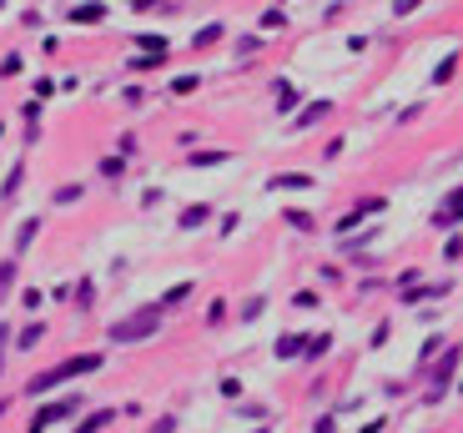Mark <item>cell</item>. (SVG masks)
I'll return each instance as SVG.
<instances>
[{"label": "cell", "mask_w": 463, "mask_h": 433, "mask_svg": "<svg viewBox=\"0 0 463 433\" xmlns=\"http://www.w3.org/2000/svg\"><path fill=\"white\" fill-rule=\"evenodd\" d=\"M161 322H166L161 302H146V308H131L126 317L111 322V328H106V343H111V348H136V343H152V338L161 333Z\"/></svg>", "instance_id": "6da1fadb"}, {"label": "cell", "mask_w": 463, "mask_h": 433, "mask_svg": "<svg viewBox=\"0 0 463 433\" xmlns=\"http://www.w3.org/2000/svg\"><path fill=\"white\" fill-rule=\"evenodd\" d=\"M81 408H86V398L81 393H66V398H51V403H40L35 414H31V423H26V433H46V428H56V423H71Z\"/></svg>", "instance_id": "7a4b0ae2"}, {"label": "cell", "mask_w": 463, "mask_h": 433, "mask_svg": "<svg viewBox=\"0 0 463 433\" xmlns=\"http://www.w3.org/2000/svg\"><path fill=\"white\" fill-rule=\"evenodd\" d=\"M458 363H463V348H458V343H448V348H444V358L433 363V388H428V403H438V398L448 393V383H453V373H458Z\"/></svg>", "instance_id": "3957f363"}, {"label": "cell", "mask_w": 463, "mask_h": 433, "mask_svg": "<svg viewBox=\"0 0 463 433\" xmlns=\"http://www.w3.org/2000/svg\"><path fill=\"white\" fill-rule=\"evenodd\" d=\"M428 222H433L438 232H453V227L463 222V182H458V187L448 191V197H444V207H438V212L428 216Z\"/></svg>", "instance_id": "277c9868"}, {"label": "cell", "mask_w": 463, "mask_h": 433, "mask_svg": "<svg viewBox=\"0 0 463 433\" xmlns=\"http://www.w3.org/2000/svg\"><path fill=\"white\" fill-rule=\"evenodd\" d=\"M272 101H277V106H272V111H277V116H298V106H302V96H298V86H292L287 76H277V81H272Z\"/></svg>", "instance_id": "5b68a950"}, {"label": "cell", "mask_w": 463, "mask_h": 433, "mask_svg": "<svg viewBox=\"0 0 463 433\" xmlns=\"http://www.w3.org/2000/svg\"><path fill=\"white\" fill-rule=\"evenodd\" d=\"M327 116H332V101H327V96H318V101H307L302 111L292 116V132H312V126H323Z\"/></svg>", "instance_id": "8992f818"}, {"label": "cell", "mask_w": 463, "mask_h": 433, "mask_svg": "<svg viewBox=\"0 0 463 433\" xmlns=\"http://www.w3.org/2000/svg\"><path fill=\"white\" fill-rule=\"evenodd\" d=\"M312 171H272L267 177V191H312Z\"/></svg>", "instance_id": "52a82bcc"}, {"label": "cell", "mask_w": 463, "mask_h": 433, "mask_svg": "<svg viewBox=\"0 0 463 433\" xmlns=\"http://www.w3.org/2000/svg\"><path fill=\"white\" fill-rule=\"evenodd\" d=\"M232 162V151L227 146H206V151H186V166H197V171H212V166H227Z\"/></svg>", "instance_id": "ba28073f"}, {"label": "cell", "mask_w": 463, "mask_h": 433, "mask_svg": "<svg viewBox=\"0 0 463 433\" xmlns=\"http://www.w3.org/2000/svg\"><path fill=\"white\" fill-rule=\"evenodd\" d=\"M20 182H26V157H15L10 171H6V182H0V207H10L20 197Z\"/></svg>", "instance_id": "9c48e42d"}, {"label": "cell", "mask_w": 463, "mask_h": 433, "mask_svg": "<svg viewBox=\"0 0 463 433\" xmlns=\"http://www.w3.org/2000/svg\"><path fill=\"white\" fill-rule=\"evenodd\" d=\"M206 222H212V207H206V202H192V207L177 212V227H181V232H202Z\"/></svg>", "instance_id": "30bf717a"}, {"label": "cell", "mask_w": 463, "mask_h": 433, "mask_svg": "<svg viewBox=\"0 0 463 433\" xmlns=\"http://www.w3.org/2000/svg\"><path fill=\"white\" fill-rule=\"evenodd\" d=\"M40 227H46V222H40V216H26V222L15 227V242H10V257H26V252H31V242H35V237H40Z\"/></svg>", "instance_id": "8fae6325"}, {"label": "cell", "mask_w": 463, "mask_h": 433, "mask_svg": "<svg viewBox=\"0 0 463 433\" xmlns=\"http://www.w3.org/2000/svg\"><path fill=\"white\" fill-rule=\"evenodd\" d=\"M116 418H121V408H91V414L81 418V423H76L71 433H101V428H111Z\"/></svg>", "instance_id": "7c38bea8"}, {"label": "cell", "mask_w": 463, "mask_h": 433, "mask_svg": "<svg viewBox=\"0 0 463 433\" xmlns=\"http://www.w3.org/2000/svg\"><path fill=\"white\" fill-rule=\"evenodd\" d=\"M302 353H307V338H298V333H282L277 348H272V358H277V363H298Z\"/></svg>", "instance_id": "4fadbf2b"}, {"label": "cell", "mask_w": 463, "mask_h": 433, "mask_svg": "<svg viewBox=\"0 0 463 433\" xmlns=\"http://www.w3.org/2000/svg\"><path fill=\"white\" fill-rule=\"evenodd\" d=\"M428 297H448V283H418V288H408L403 297V308H418V302H428Z\"/></svg>", "instance_id": "5bb4252c"}, {"label": "cell", "mask_w": 463, "mask_h": 433, "mask_svg": "<svg viewBox=\"0 0 463 433\" xmlns=\"http://www.w3.org/2000/svg\"><path fill=\"white\" fill-rule=\"evenodd\" d=\"M222 36H227V26H222V20H206L202 31H192V40H186V46H192V51H206V46H217Z\"/></svg>", "instance_id": "9a60e30c"}, {"label": "cell", "mask_w": 463, "mask_h": 433, "mask_svg": "<svg viewBox=\"0 0 463 433\" xmlns=\"http://www.w3.org/2000/svg\"><path fill=\"white\" fill-rule=\"evenodd\" d=\"M66 20L71 26H101V20H106V6H66Z\"/></svg>", "instance_id": "2e32d148"}, {"label": "cell", "mask_w": 463, "mask_h": 433, "mask_svg": "<svg viewBox=\"0 0 463 433\" xmlns=\"http://www.w3.org/2000/svg\"><path fill=\"white\" fill-rule=\"evenodd\" d=\"M192 292H197V283H172L156 302H161V313H172V308H181V302H192Z\"/></svg>", "instance_id": "e0dca14e"}, {"label": "cell", "mask_w": 463, "mask_h": 433, "mask_svg": "<svg viewBox=\"0 0 463 433\" xmlns=\"http://www.w3.org/2000/svg\"><path fill=\"white\" fill-rule=\"evenodd\" d=\"M40 343H46V322H35V317H31L26 328L15 333V348H20V353H31V348H40Z\"/></svg>", "instance_id": "ac0fdd59"}, {"label": "cell", "mask_w": 463, "mask_h": 433, "mask_svg": "<svg viewBox=\"0 0 463 433\" xmlns=\"http://www.w3.org/2000/svg\"><path fill=\"white\" fill-rule=\"evenodd\" d=\"M81 197H86V187H81V182H60V187L51 191V202H56V207H76Z\"/></svg>", "instance_id": "d6986e66"}, {"label": "cell", "mask_w": 463, "mask_h": 433, "mask_svg": "<svg viewBox=\"0 0 463 433\" xmlns=\"http://www.w3.org/2000/svg\"><path fill=\"white\" fill-rule=\"evenodd\" d=\"M357 227H363V212H357V207H352V212H343L338 222H332V232H338V242H348V237H357Z\"/></svg>", "instance_id": "ffe728a7"}, {"label": "cell", "mask_w": 463, "mask_h": 433, "mask_svg": "<svg viewBox=\"0 0 463 433\" xmlns=\"http://www.w3.org/2000/svg\"><path fill=\"white\" fill-rule=\"evenodd\" d=\"M262 313H267V292H252L242 308H237V322H257Z\"/></svg>", "instance_id": "44dd1931"}, {"label": "cell", "mask_w": 463, "mask_h": 433, "mask_svg": "<svg viewBox=\"0 0 463 433\" xmlns=\"http://www.w3.org/2000/svg\"><path fill=\"white\" fill-rule=\"evenodd\" d=\"M332 353V333H318V338H307V353H302V363H323Z\"/></svg>", "instance_id": "7402d4cb"}, {"label": "cell", "mask_w": 463, "mask_h": 433, "mask_svg": "<svg viewBox=\"0 0 463 433\" xmlns=\"http://www.w3.org/2000/svg\"><path fill=\"white\" fill-rule=\"evenodd\" d=\"M96 308V283L91 277H76V313H91Z\"/></svg>", "instance_id": "603a6c76"}, {"label": "cell", "mask_w": 463, "mask_h": 433, "mask_svg": "<svg viewBox=\"0 0 463 433\" xmlns=\"http://www.w3.org/2000/svg\"><path fill=\"white\" fill-rule=\"evenodd\" d=\"M257 26H262L267 36H272V31H287V10H282V6H267V10L257 15Z\"/></svg>", "instance_id": "cb8c5ba5"}, {"label": "cell", "mask_w": 463, "mask_h": 433, "mask_svg": "<svg viewBox=\"0 0 463 433\" xmlns=\"http://www.w3.org/2000/svg\"><path fill=\"white\" fill-rule=\"evenodd\" d=\"M237 418H247V423L262 428V423H272V408L267 403H237Z\"/></svg>", "instance_id": "d4e9b609"}, {"label": "cell", "mask_w": 463, "mask_h": 433, "mask_svg": "<svg viewBox=\"0 0 463 433\" xmlns=\"http://www.w3.org/2000/svg\"><path fill=\"white\" fill-rule=\"evenodd\" d=\"M156 66H166V56H146V51H136L131 61H126V71H136V76H146V71H156Z\"/></svg>", "instance_id": "484cf974"}, {"label": "cell", "mask_w": 463, "mask_h": 433, "mask_svg": "<svg viewBox=\"0 0 463 433\" xmlns=\"http://www.w3.org/2000/svg\"><path fill=\"white\" fill-rule=\"evenodd\" d=\"M282 222H287L292 232H312V227H318V222H312V216H307L302 207H287V212H282Z\"/></svg>", "instance_id": "4316f807"}, {"label": "cell", "mask_w": 463, "mask_h": 433, "mask_svg": "<svg viewBox=\"0 0 463 433\" xmlns=\"http://www.w3.org/2000/svg\"><path fill=\"white\" fill-rule=\"evenodd\" d=\"M217 393H222L227 403H242V378H237V373H227V378H217Z\"/></svg>", "instance_id": "83f0119b"}, {"label": "cell", "mask_w": 463, "mask_h": 433, "mask_svg": "<svg viewBox=\"0 0 463 433\" xmlns=\"http://www.w3.org/2000/svg\"><path fill=\"white\" fill-rule=\"evenodd\" d=\"M96 171H101L106 182H121V177H126V162H121L116 151H111V157H101V166H96Z\"/></svg>", "instance_id": "f1b7e54d"}, {"label": "cell", "mask_w": 463, "mask_h": 433, "mask_svg": "<svg viewBox=\"0 0 463 433\" xmlns=\"http://www.w3.org/2000/svg\"><path fill=\"white\" fill-rule=\"evenodd\" d=\"M257 51H262V36H237V40H232V56H242V61L257 56Z\"/></svg>", "instance_id": "f546056e"}, {"label": "cell", "mask_w": 463, "mask_h": 433, "mask_svg": "<svg viewBox=\"0 0 463 433\" xmlns=\"http://www.w3.org/2000/svg\"><path fill=\"white\" fill-rule=\"evenodd\" d=\"M15 277H20V257H6V262H0V292H10Z\"/></svg>", "instance_id": "4dcf8cb0"}, {"label": "cell", "mask_w": 463, "mask_h": 433, "mask_svg": "<svg viewBox=\"0 0 463 433\" xmlns=\"http://www.w3.org/2000/svg\"><path fill=\"white\" fill-rule=\"evenodd\" d=\"M20 71H26V56H20V51H6V56H0V76H20Z\"/></svg>", "instance_id": "1f68e13d"}, {"label": "cell", "mask_w": 463, "mask_h": 433, "mask_svg": "<svg viewBox=\"0 0 463 433\" xmlns=\"http://www.w3.org/2000/svg\"><path fill=\"white\" fill-rule=\"evenodd\" d=\"M292 308H302V313H312V308H323V297L312 292V288H298V292H292Z\"/></svg>", "instance_id": "d6a6232c"}, {"label": "cell", "mask_w": 463, "mask_h": 433, "mask_svg": "<svg viewBox=\"0 0 463 433\" xmlns=\"http://www.w3.org/2000/svg\"><path fill=\"white\" fill-rule=\"evenodd\" d=\"M227 322V297H212L206 302V328H222Z\"/></svg>", "instance_id": "836d02e7"}, {"label": "cell", "mask_w": 463, "mask_h": 433, "mask_svg": "<svg viewBox=\"0 0 463 433\" xmlns=\"http://www.w3.org/2000/svg\"><path fill=\"white\" fill-rule=\"evenodd\" d=\"M136 151H141V141H136L131 132H121V136H116V157H121V162H131Z\"/></svg>", "instance_id": "e575fe53"}, {"label": "cell", "mask_w": 463, "mask_h": 433, "mask_svg": "<svg viewBox=\"0 0 463 433\" xmlns=\"http://www.w3.org/2000/svg\"><path fill=\"white\" fill-rule=\"evenodd\" d=\"M40 111H46L40 101H26V106H20V121H26V132H35V126H40Z\"/></svg>", "instance_id": "d590c367"}, {"label": "cell", "mask_w": 463, "mask_h": 433, "mask_svg": "<svg viewBox=\"0 0 463 433\" xmlns=\"http://www.w3.org/2000/svg\"><path fill=\"white\" fill-rule=\"evenodd\" d=\"M453 71H458V56H444V61H438V71H433V86L453 81Z\"/></svg>", "instance_id": "8d00e7d4"}, {"label": "cell", "mask_w": 463, "mask_h": 433, "mask_svg": "<svg viewBox=\"0 0 463 433\" xmlns=\"http://www.w3.org/2000/svg\"><path fill=\"white\" fill-rule=\"evenodd\" d=\"M388 338H393V317H383V322H377V328H373V338H368V348H383Z\"/></svg>", "instance_id": "74e56055"}, {"label": "cell", "mask_w": 463, "mask_h": 433, "mask_svg": "<svg viewBox=\"0 0 463 433\" xmlns=\"http://www.w3.org/2000/svg\"><path fill=\"white\" fill-rule=\"evenodd\" d=\"M197 86H202L197 76H172V96H192Z\"/></svg>", "instance_id": "f35d334b"}, {"label": "cell", "mask_w": 463, "mask_h": 433, "mask_svg": "<svg viewBox=\"0 0 463 433\" xmlns=\"http://www.w3.org/2000/svg\"><path fill=\"white\" fill-rule=\"evenodd\" d=\"M383 207H388V197H363V202H357V212H363V216H377Z\"/></svg>", "instance_id": "ab89813d"}, {"label": "cell", "mask_w": 463, "mask_h": 433, "mask_svg": "<svg viewBox=\"0 0 463 433\" xmlns=\"http://www.w3.org/2000/svg\"><path fill=\"white\" fill-rule=\"evenodd\" d=\"M177 428H181V423H177V414H161V418H156L152 428H146V433H177Z\"/></svg>", "instance_id": "60d3db41"}, {"label": "cell", "mask_w": 463, "mask_h": 433, "mask_svg": "<svg viewBox=\"0 0 463 433\" xmlns=\"http://www.w3.org/2000/svg\"><path fill=\"white\" fill-rule=\"evenodd\" d=\"M40 302H46V297H40L35 288H26V292H20V308H26V313H40Z\"/></svg>", "instance_id": "b9f144b4"}, {"label": "cell", "mask_w": 463, "mask_h": 433, "mask_svg": "<svg viewBox=\"0 0 463 433\" xmlns=\"http://www.w3.org/2000/svg\"><path fill=\"white\" fill-rule=\"evenodd\" d=\"M343 146H348V141H343V136H332V141H327V146H323V162H338V157H343Z\"/></svg>", "instance_id": "7bdbcfd3"}, {"label": "cell", "mask_w": 463, "mask_h": 433, "mask_svg": "<svg viewBox=\"0 0 463 433\" xmlns=\"http://www.w3.org/2000/svg\"><path fill=\"white\" fill-rule=\"evenodd\" d=\"M121 101H126V106H146V91H141V86H126Z\"/></svg>", "instance_id": "ee69618b"}, {"label": "cell", "mask_w": 463, "mask_h": 433, "mask_svg": "<svg viewBox=\"0 0 463 433\" xmlns=\"http://www.w3.org/2000/svg\"><path fill=\"white\" fill-rule=\"evenodd\" d=\"M463 257V237H448V247H444V262H458Z\"/></svg>", "instance_id": "f6af8a7d"}, {"label": "cell", "mask_w": 463, "mask_h": 433, "mask_svg": "<svg viewBox=\"0 0 463 433\" xmlns=\"http://www.w3.org/2000/svg\"><path fill=\"white\" fill-rule=\"evenodd\" d=\"M51 91H56V81H51V76H35V101H46Z\"/></svg>", "instance_id": "bcb514c9"}, {"label": "cell", "mask_w": 463, "mask_h": 433, "mask_svg": "<svg viewBox=\"0 0 463 433\" xmlns=\"http://www.w3.org/2000/svg\"><path fill=\"white\" fill-rule=\"evenodd\" d=\"M312 433H338V418H332V414H323L318 423H312Z\"/></svg>", "instance_id": "7dc6e473"}, {"label": "cell", "mask_w": 463, "mask_h": 433, "mask_svg": "<svg viewBox=\"0 0 463 433\" xmlns=\"http://www.w3.org/2000/svg\"><path fill=\"white\" fill-rule=\"evenodd\" d=\"M71 292H76L71 283H56V288H51V302H71Z\"/></svg>", "instance_id": "c3c4849f"}, {"label": "cell", "mask_w": 463, "mask_h": 433, "mask_svg": "<svg viewBox=\"0 0 463 433\" xmlns=\"http://www.w3.org/2000/svg\"><path fill=\"white\" fill-rule=\"evenodd\" d=\"M237 227H242V216H237V212H227V216H222V237H232Z\"/></svg>", "instance_id": "681fc988"}, {"label": "cell", "mask_w": 463, "mask_h": 433, "mask_svg": "<svg viewBox=\"0 0 463 433\" xmlns=\"http://www.w3.org/2000/svg\"><path fill=\"white\" fill-rule=\"evenodd\" d=\"M6 343H15V333H10V322H0V363H6Z\"/></svg>", "instance_id": "f907efd6"}, {"label": "cell", "mask_w": 463, "mask_h": 433, "mask_svg": "<svg viewBox=\"0 0 463 433\" xmlns=\"http://www.w3.org/2000/svg\"><path fill=\"white\" fill-rule=\"evenodd\" d=\"M383 428H388V418H368V423L357 428V433H383Z\"/></svg>", "instance_id": "816d5d0a"}, {"label": "cell", "mask_w": 463, "mask_h": 433, "mask_svg": "<svg viewBox=\"0 0 463 433\" xmlns=\"http://www.w3.org/2000/svg\"><path fill=\"white\" fill-rule=\"evenodd\" d=\"M247 433H272V423H262V428H247Z\"/></svg>", "instance_id": "f5cc1de1"}, {"label": "cell", "mask_w": 463, "mask_h": 433, "mask_svg": "<svg viewBox=\"0 0 463 433\" xmlns=\"http://www.w3.org/2000/svg\"><path fill=\"white\" fill-rule=\"evenodd\" d=\"M0 141H6V126H0Z\"/></svg>", "instance_id": "db71d44e"}, {"label": "cell", "mask_w": 463, "mask_h": 433, "mask_svg": "<svg viewBox=\"0 0 463 433\" xmlns=\"http://www.w3.org/2000/svg\"><path fill=\"white\" fill-rule=\"evenodd\" d=\"M0 373H6V363H0Z\"/></svg>", "instance_id": "11a10c76"}, {"label": "cell", "mask_w": 463, "mask_h": 433, "mask_svg": "<svg viewBox=\"0 0 463 433\" xmlns=\"http://www.w3.org/2000/svg\"><path fill=\"white\" fill-rule=\"evenodd\" d=\"M458 393H463V383H458Z\"/></svg>", "instance_id": "9f6ffc18"}]
</instances>
